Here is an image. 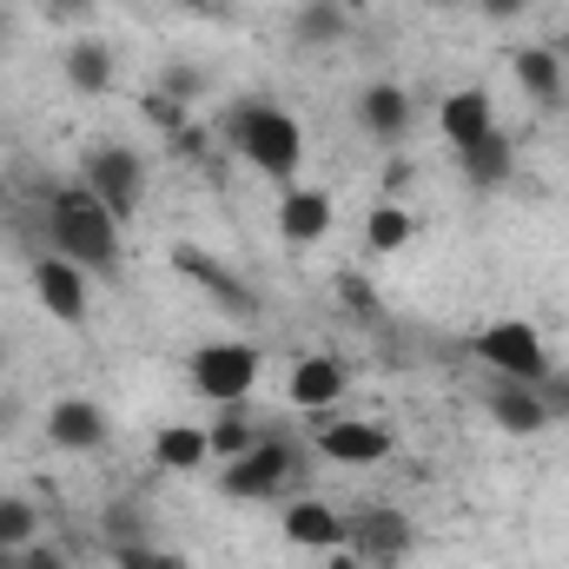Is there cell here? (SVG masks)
<instances>
[{
	"label": "cell",
	"instance_id": "cell-1",
	"mask_svg": "<svg viewBox=\"0 0 569 569\" xmlns=\"http://www.w3.org/2000/svg\"><path fill=\"white\" fill-rule=\"evenodd\" d=\"M47 239L60 259H73L80 272H113L120 266V219L87 192V186H60L47 199Z\"/></svg>",
	"mask_w": 569,
	"mask_h": 569
},
{
	"label": "cell",
	"instance_id": "cell-2",
	"mask_svg": "<svg viewBox=\"0 0 569 569\" xmlns=\"http://www.w3.org/2000/svg\"><path fill=\"white\" fill-rule=\"evenodd\" d=\"M226 146L279 186L298 179V166H305V127L284 107H266V100H246V107L226 113Z\"/></svg>",
	"mask_w": 569,
	"mask_h": 569
},
{
	"label": "cell",
	"instance_id": "cell-3",
	"mask_svg": "<svg viewBox=\"0 0 569 569\" xmlns=\"http://www.w3.org/2000/svg\"><path fill=\"white\" fill-rule=\"evenodd\" d=\"M186 378H192V391L212 398V405H246V398L259 391V351H252L246 338H212V345H199V351L186 358Z\"/></svg>",
	"mask_w": 569,
	"mask_h": 569
},
{
	"label": "cell",
	"instance_id": "cell-4",
	"mask_svg": "<svg viewBox=\"0 0 569 569\" xmlns=\"http://www.w3.org/2000/svg\"><path fill=\"white\" fill-rule=\"evenodd\" d=\"M470 351L497 371V378H517V385H543L557 365H550V345H543V331L537 325H523V318H497V325H483L477 338H470Z\"/></svg>",
	"mask_w": 569,
	"mask_h": 569
},
{
	"label": "cell",
	"instance_id": "cell-5",
	"mask_svg": "<svg viewBox=\"0 0 569 569\" xmlns=\"http://www.w3.org/2000/svg\"><path fill=\"white\" fill-rule=\"evenodd\" d=\"M80 186L127 226V219L146 206V159L133 152V146H93L87 166H80Z\"/></svg>",
	"mask_w": 569,
	"mask_h": 569
},
{
	"label": "cell",
	"instance_id": "cell-6",
	"mask_svg": "<svg viewBox=\"0 0 569 569\" xmlns=\"http://www.w3.org/2000/svg\"><path fill=\"white\" fill-rule=\"evenodd\" d=\"M345 550H351L358 563H398V557L411 550V517H405V510L371 503V510L345 517Z\"/></svg>",
	"mask_w": 569,
	"mask_h": 569
},
{
	"label": "cell",
	"instance_id": "cell-7",
	"mask_svg": "<svg viewBox=\"0 0 569 569\" xmlns=\"http://www.w3.org/2000/svg\"><path fill=\"white\" fill-rule=\"evenodd\" d=\"M284 477H291V450L259 437L246 457H232V463H226V483H219V490H226V497H239V503H266V497H279V490H284Z\"/></svg>",
	"mask_w": 569,
	"mask_h": 569
},
{
	"label": "cell",
	"instance_id": "cell-8",
	"mask_svg": "<svg viewBox=\"0 0 569 569\" xmlns=\"http://www.w3.org/2000/svg\"><path fill=\"white\" fill-rule=\"evenodd\" d=\"M33 291H40V305H47L60 325H87V272H80L73 259L47 252V259L33 266Z\"/></svg>",
	"mask_w": 569,
	"mask_h": 569
},
{
	"label": "cell",
	"instance_id": "cell-9",
	"mask_svg": "<svg viewBox=\"0 0 569 569\" xmlns=\"http://www.w3.org/2000/svg\"><path fill=\"white\" fill-rule=\"evenodd\" d=\"M483 411H490V425L510 430V437H537V430L550 425L543 391H537V385H517V378H497L490 398H483Z\"/></svg>",
	"mask_w": 569,
	"mask_h": 569
},
{
	"label": "cell",
	"instance_id": "cell-10",
	"mask_svg": "<svg viewBox=\"0 0 569 569\" xmlns=\"http://www.w3.org/2000/svg\"><path fill=\"white\" fill-rule=\"evenodd\" d=\"M318 450H325L331 463L365 470V463H385V457H391V430H385V425H365V418H338V425L318 430Z\"/></svg>",
	"mask_w": 569,
	"mask_h": 569
},
{
	"label": "cell",
	"instance_id": "cell-11",
	"mask_svg": "<svg viewBox=\"0 0 569 569\" xmlns=\"http://www.w3.org/2000/svg\"><path fill=\"white\" fill-rule=\"evenodd\" d=\"M345 391H351V371H345L338 358H298V365H291V385H284V398H291L298 411H331Z\"/></svg>",
	"mask_w": 569,
	"mask_h": 569
},
{
	"label": "cell",
	"instance_id": "cell-12",
	"mask_svg": "<svg viewBox=\"0 0 569 569\" xmlns=\"http://www.w3.org/2000/svg\"><path fill=\"white\" fill-rule=\"evenodd\" d=\"M284 543H298V550H345V517L325 497H291L284 503Z\"/></svg>",
	"mask_w": 569,
	"mask_h": 569
},
{
	"label": "cell",
	"instance_id": "cell-13",
	"mask_svg": "<svg viewBox=\"0 0 569 569\" xmlns=\"http://www.w3.org/2000/svg\"><path fill=\"white\" fill-rule=\"evenodd\" d=\"M437 127H443V140L457 146H477V140H490L497 133V113H490V93L483 87H457L443 107H437Z\"/></svg>",
	"mask_w": 569,
	"mask_h": 569
},
{
	"label": "cell",
	"instance_id": "cell-14",
	"mask_svg": "<svg viewBox=\"0 0 569 569\" xmlns=\"http://www.w3.org/2000/svg\"><path fill=\"white\" fill-rule=\"evenodd\" d=\"M47 443H60V450H100L107 443V411L100 405H87V398H60L53 411H47Z\"/></svg>",
	"mask_w": 569,
	"mask_h": 569
},
{
	"label": "cell",
	"instance_id": "cell-15",
	"mask_svg": "<svg viewBox=\"0 0 569 569\" xmlns=\"http://www.w3.org/2000/svg\"><path fill=\"white\" fill-rule=\"evenodd\" d=\"M279 232L291 246H318V239L331 232V192H318V186H284Z\"/></svg>",
	"mask_w": 569,
	"mask_h": 569
},
{
	"label": "cell",
	"instance_id": "cell-16",
	"mask_svg": "<svg viewBox=\"0 0 569 569\" xmlns=\"http://www.w3.org/2000/svg\"><path fill=\"white\" fill-rule=\"evenodd\" d=\"M358 120H365V133H371V140L398 146L405 133H411V93H405V87H391V80H378V87H365Z\"/></svg>",
	"mask_w": 569,
	"mask_h": 569
},
{
	"label": "cell",
	"instance_id": "cell-17",
	"mask_svg": "<svg viewBox=\"0 0 569 569\" xmlns=\"http://www.w3.org/2000/svg\"><path fill=\"white\" fill-rule=\"evenodd\" d=\"M510 73H517V87L537 100V107H557L563 100V60L550 53V47H517V60H510Z\"/></svg>",
	"mask_w": 569,
	"mask_h": 569
},
{
	"label": "cell",
	"instance_id": "cell-18",
	"mask_svg": "<svg viewBox=\"0 0 569 569\" xmlns=\"http://www.w3.org/2000/svg\"><path fill=\"white\" fill-rule=\"evenodd\" d=\"M457 166H463V179H470L477 192H497V186H510L517 152H510V140H503V133H490V140L463 146V152H457Z\"/></svg>",
	"mask_w": 569,
	"mask_h": 569
},
{
	"label": "cell",
	"instance_id": "cell-19",
	"mask_svg": "<svg viewBox=\"0 0 569 569\" xmlns=\"http://www.w3.org/2000/svg\"><path fill=\"white\" fill-rule=\"evenodd\" d=\"M60 67H67V80H73V93H107V87H113V47L93 40V33H80Z\"/></svg>",
	"mask_w": 569,
	"mask_h": 569
},
{
	"label": "cell",
	"instance_id": "cell-20",
	"mask_svg": "<svg viewBox=\"0 0 569 569\" xmlns=\"http://www.w3.org/2000/svg\"><path fill=\"white\" fill-rule=\"evenodd\" d=\"M206 457H212V437L199 425H166L152 437V463H159V470H199Z\"/></svg>",
	"mask_w": 569,
	"mask_h": 569
},
{
	"label": "cell",
	"instance_id": "cell-21",
	"mask_svg": "<svg viewBox=\"0 0 569 569\" xmlns=\"http://www.w3.org/2000/svg\"><path fill=\"white\" fill-rule=\"evenodd\" d=\"M179 266H186L192 279H206V291H212V298H219V305H226L232 318H259V298H252L246 284L232 279L226 266H212V259H199V252H179Z\"/></svg>",
	"mask_w": 569,
	"mask_h": 569
},
{
	"label": "cell",
	"instance_id": "cell-22",
	"mask_svg": "<svg viewBox=\"0 0 569 569\" xmlns=\"http://www.w3.org/2000/svg\"><path fill=\"white\" fill-rule=\"evenodd\" d=\"M411 232H418V226H411V212H405V206H391V199H385V206L365 219V239H371V252H405V246H411Z\"/></svg>",
	"mask_w": 569,
	"mask_h": 569
},
{
	"label": "cell",
	"instance_id": "cell-23",
	"mask_svg": "<svg viewBox=\"0 0 569 569\" xmlns=\"http://www.w3.org/2000/svg\"><path fill=\"white\" fill-rule=\"evenodd\" d=\"M40 530V510L27 497H0V550H27Z\"/></svg>",
	"mask_w": 569,
	"mask_h": 569
},
{
	"label": "cell",
	"instance_id": "cell-24",
	"mask_svg": "<svg viewBox=\"0 0 569 569\" xmlns=\"http://www.w3.org/2000/svg\"><path fill=\"white\" fill-rule=\"evenodd\" d=\"M206 437H212V457H226V463H232V457H246V450L259 443V430L239 418V405H226V418L206 430Z\"/></svg>",
	"mask_w": 569,
	"mask_h": 569
},
{
	"label": "cell",
	"instance_id": "cell-25",
	"mask_svg": "<svg viewBox=\"0 0 569 569\" xmlns=\"http://www.w3.org/2000/svg\"><path fill=\"white\" fill-rule=\"evenodd\" d=\"M345 33V13L331 7V0H311L305 13H298V40H338Z\"/></svg>",
	"mask_w": 569,
	"mask_h": 569
},
{
	"label": "cell",
	"instance_id": "cell-26",
	"mask_svg": "<svg viewBox=\"0 0 569 569\" xmlns=\"http://www.w3.org/2000/svg\"><path fill=\"white\" fill-rule=\"evenodd\" d=\"M113 563L120 569H186V557L179 550H152V543H120Z\"/></svg>",
	"mask_w": 569,
	"mask_h": 569
},
{
	"label": "cell",
	"instance_id": "cell-27",
	"mask_svg": "<svg viewBox=\"0 0 569 569\" xmlns=\"http://www.w3.org/2000/svg\"><path fill=\"white\" fill-rule=\"evenodd\" d=\"M537 391H543V405H550V418H569V371H550V378H543Z\"/></svg>",
	"mask_w": 569,
	"mask_h": 569
},
{
	"label": "cell",
	"instance_id": "cell-28",
	"mask_svg": "<svg viewBox=\"0 0 569 569\" xmlns=\"http://www.w3.org/2000/svg\"><path fill=\"white\" fill-rule=\"evenodd\" d=\"M20 569H67V557H60V550H40V543H27V550H20Z\"/></svg>",
	"mask_w": 569,
	"mask_h": 569
},
{
	"label": "cell",
	"instance_id": "cell-29",
	"mask_svg": "<svg viewBox=\"0 0 569 569\" xmlns=\"http://www.w3.org/2000/svg\"><path fill=\"white\" fill-rule=\"evenodd\" d=\"M47 7H53V20H87L93 0H47Z\"/></svg>",
	"mask_w": 569,
	"mask_h": 569
},
{
	"label": "cell",
	"instance_id": "cell-30",
	"mask_svg": "<svg viewBox=\"0 0 569 569\" xmlns=\"http://www.w3.org/2000/svg\"><path fill=\"white\" fill-rule=\"evenodd\" d=\"M345 298H351L358 311H371V284H365V279H345Z\"/></svg>",
	"mask_w": 569,
	"mask_h": 569
},
{
	"label": "cell",
	"instance_id": "cell-31",
	"mask_svg": "<svg viewBox=\"0 0 569 569\" xmlns=\"http://www.w3.org/2000/svg\"><path fill=\"white\" fill-rule=\"evenodd\" d=\"M398 186H411V166L398 159V166H385V192H398Z\"/></svg>",
	"mask_w": 569,
	"mask_h": 569
},
{
	"label": "cell",
	"instance_id": "cell-32",
	"mask_svg": "<svg viewBox=\"0 0 569 569\" xmlns=\"http://www.w3.org/2000/svg\"><path fill=\"white\" fill-rule=\"evenodd\" d=\"M483 7H490L497 20H510V13H523V0H483Z\"/></svg>",
	"mask_w": 569,
	"mask_h": 569
},
{
	"label": "cell",
	"instance_id": "cell-33",
	"mask_svg": "<svg viewBox=\"0 0 569 569\" xmlns=\"http://www.w3.org/2000/svg\"><path fill=\"white\" fill-rule=\"evenodd\" d=\"M550 53L563 60V73H569V33H557V40H550Z\"/></svg>",
	"mask_w": 569,
	"mask_h": 569
},
{
	"label": "cell",
	"instance_id": "cell-34",
	"mask_svg": "<svg viewBox=\"0 0 569 569\" xmlns=\"http://www.w3.org/2000/svg\"><path fill=\"white\" fill-rule=\"evenodd\" d=\"M0 569H20V550H0Z\"/></svg>",
	"mask_w": 569,
	"mask_h": 569
},
{
	"label": "cell",
	"instance_id": "cell-35",
	"mask_svg": "<svg viewBox=\"0 0 569 569\" xmlns=\"http://www.w3.org/2000/svg\"><path fill=\"white\" fill-rule=\"evenodd\" d=\"M13 425V405H7V398H0V430Z\"/></svg>",
	"mask_w": 569,
	"mask_h": 569
},
{
	"label": "cell",
	"instance_id": "cell-36",
	"mask_svg": "<svg viewBox=\"0 0 569 569\" xmlns=\"http://www.w3.org/2000/svg\"><path fill=\"white\" fill-rule=\"evenodd\" d=\"M0 358H7V345H0Z\"/></svg>",
	"mask_w": 569,
	"mask_h": 569
}]
</instances>
